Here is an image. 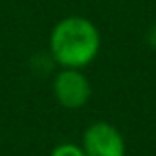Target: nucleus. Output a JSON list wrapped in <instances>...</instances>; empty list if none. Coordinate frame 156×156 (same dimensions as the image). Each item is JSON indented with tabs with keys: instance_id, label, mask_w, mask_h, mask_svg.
Masks as SVG:
<instances>
[{
	"instance_id": "1",
	"label": "nucleus",
	"mask_w": 156,
	"mask_h": 156,
	"mask_svg": "<svg viewBox=\"0 0 156 156\" xmlns=\"http://www.w3.org/2000/svg\"><path fill=\"white\" fill-rule=\"evenodd\" d=\"M100 44V31L91 20L83 16H67L53 27L49 53L62 67L82 69L98 56Z\"/></svg>"
},
{
	"instance_id": "2",
	"label": "nucleus",
	"mask_w": 156,
	"mask_h": 156,
	"mask_svg": "<svg viewBox=\"0 0 156 156\" xmlns=\"http://www.w3.org/2000/svg\"><path fill=\"white\" fill-rule=\"evenodd\" d=\"M53 93L60 105L67 109H78L89 102L91 85L80 69L64 67L53 80Z\"/></svg>"
},
{
	"instance_id": "3",
	"label": "nucleus",
	"mask_w": 156,
	"mask_h": 156,
	"mask_svg": "<svg viewBox=\"0 0 156 156\" xmlns=\"http://www.w3.org/2000/svg\"><path fill=\"white\" fill-rule=\"evenodd\" d=\"M82 149L87 156H123L125 142L115 125L96 122L85 129Z\"/></svg>"
},
{
	"instance_id": "4",
	"label": "nucleus",
	"mask_w": 156,
	"mask_h": 156,
	"mask_svg": "<svg viewBox=\"0 0 156 156\" xmlns=\"http://www.w3.org/2000/svg\"><path fill=\"white\" fill-rule=\"evenodd\" d=\"M51 156H87V154H85V151H83L80 145L64 142V144L56 145V147L51 151Z\"/></svg>"
},
{
	"instance_id": "5",
	"label": "nucleus",
	"mask_w": 156,
	"mask_h": 156,
	"mask_svg": "<svg viewBox=\"0 0 156 156\" xmlns=\"http://www.w3.org/2000/svg\"><path fill=\"white\" fill-rule=\"evenodd\" d=\"M147 42H149L151 47H154L156 49V24L149 29V33H147Z\"/></svg>"
}]
</instances>
